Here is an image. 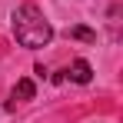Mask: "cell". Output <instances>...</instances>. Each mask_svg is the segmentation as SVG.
I'll use <instances>...</instances> for the list:
<instances>
[{
    "mask_svg": "<svg viewBox=\"0 0 123 123\" xmlns=\"http://www.w3.org/2000/svg\"><path fill=\"white\" fill-rule=\"evenodd\" d=\"M13 37H17L23 47L37 50V47H47V43H50L53 27H50V20L40 13V7L23 3V7L13 10Z\"/></svg>",
    "mask_w": 123,
    "mask_h": 123,
    "instance_id": "6da1fadb",
    "label": "cell"
},
{
    "mask_svg": "<svg viewBox=\"0 0 123 123\" xmlns=\"http://www.w3.org/2000/svg\"><path fill=\"white\" fill-rule=\"evenodd\" d=\"M67 77H70L73 83H90V80H93V70H90L86 60H73V67L67 70Z\"/></svg>",
    "mask_w": 123,
    "mask_h": 123,
    "instance_id": "7a4b0ae2",
    "label": "cell"
},
{
    "mask_svg": "<svg viewBox=\"0 0 123 123\" xmlns=\"http://www.w3.org/2000/svg\"><path fill=\"white\" fill-rule=\"evenodd\" d=\"M67 33H70L73 40H83V43H97V33H93L90 27H70Z\"/></svg>",
    "mask_w": 123,
    "mask_h": 123,
    "instance_id": "277c9868",
    "label": "cell"
},
{
    "mask_svg": "<svg viewBox=\"0 0 123 123\" xmlns=\"http://www.w3.org/2000/svg\"><path fill=\"white\" fill-rule=\"evenodd\" d=\"M33 93H37L33 80H20L17 86H13V100H33Z\"/></svg>",
    "mask_w": 123,
    "mask_h": 123,
    "instance_id": "3957f363",
    "label": "cell"
}]
</instances>
